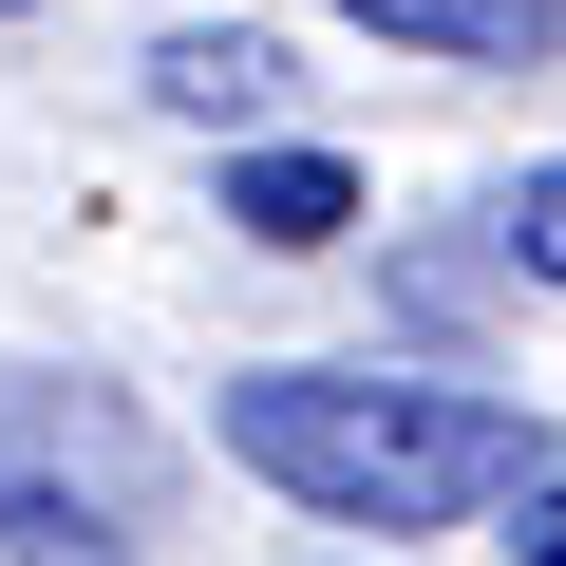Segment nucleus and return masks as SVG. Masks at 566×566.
<instances>
[{
  "instance_id": "obj_1",
  "label": "nucleus",
  "mask_w": 566,
  "mask_h": 566,
  "mask_svg": "<svg viewBox=\"0 0 566 566\" xmlns=\"http://www.w3.org/2000/svg\"><path fill=\"white\" fill-rule=\"evenodd\" d=\"M227 472H264L283 510H322V528H510L566 434L491 378H416V359H245L208 397Z\"/></svg>"
},
{
  "instance_id": "obj_2",
  "label": "nucleus",
  "mask_w": 566,
  "mask_h": 566,
  "mask_svg": "<svg viewBox=\"0 0 566 566\" xmlns=\"http://www.w3.org/2000/svg\"><path fill=\"white\" fill-rule=\"evenodd\" d=\"M170 510V434L76 378V359H0V566H133Z\"/></svg>"
},
{
  "instance_id": "obj_3",
  "label": "nucleus",
  "mask_w": 566,
  "mask_h": 566,
  "mask_svg": "<svg viewBox=\"0 0 566 566\" xmlns=\"http://www.w3.org/2000/svg\"><path fill=\"white\" fill-rule=\"evenodd\" d=\"M151 114H189V133L283 114V39H264V20H170V39H151Z\"/></svg>"
},
{
  "instance_id": "obj_4",
  "label": "nucleus",
  "mask_w": 566,
  "mask_h": 566,
  "mask_svg": "<svg viewBox=\"0 0 566 566\" xmlns=\"http://www.w3.org/2000/svg\"><path fill=\"white\" fill-rule=\"evenodd\" d=\"M322 20H359V39H397V57H453V76H528L566 20L547 0H322Z\"/></svg>"
},
{
  "instance_id": "obj_5",
  "label": "nucleus",
  "mask_w": 566,
  "mask_h": 566,
  "mask_svg": "<svg viewBox=\"0 0 566 566\" xmlns=\"http://www.w3.org/2000/svg\"><path fill=\"white\" fill-rule=\"evenodd\" d=\"M227 227L245 245H340L359 227V170L340 151H227Z\"/></svg>"
},
{
  "instance_id": "obj_6",
  "label": "nucleus",
  "mask_w": 566,
  "mask_h": 566,
  "mask_svg": "<svg viewBox=\"0 0 566 566\" xmlns=\"http://www.w3.org/2000/svg\"><path fill=\"white\" fill-rule=\"evenodd\" d=\"M491 264H528V283H566V151H528V170L491 189Z\"/></svg>"
},
{
  "instance_id": "obj_7",
  "label": "nucleus",
  "mask_w": 566,
  "mask_h": 566,
  "mask_svg": "<svg viewBox=\"0 0 566 566\" xmlns=\"http://www.w3.org/2000/svg\"><path fill=\"white\" fill-rule=\"evenodd\" d=\"M491 547H510V566H566V472H547V491H528V510H510Z\"/></svg>"
},
{
  "instance_id": "obj_8",
  "label": "nucleus",
  "mask_w": 566,
  "mask_h": 566,
  "mask_svg": "<svg viewBox=\"0 0 566 566\" xmlns=\"http://www.w3.org/2000/svg\"><path fill=\"white\" fill-rule=\"evenodd\" d=\"M0 20H39V0H0Z\"/></svg>"
},
{
  "instance_id": "obj_9",
  "label": "nucleus",
  "mask_w": 566,
  "mask_h": 566,
  "mask_svg": "<svg viewBox=\"0 0 566 566\" xmlns=\"http://www.w3.org/2000/svg\"><path fill=\"white\" fill-rule=\"evenodd\" d=\"M547 20H566V0H547Z\"/></svg>"
}]
</instances>
